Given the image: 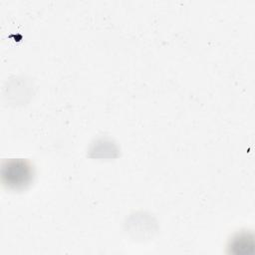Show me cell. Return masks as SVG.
<instances>
[{"label": "cell", "mask_w": 255, "mask_h": 255, "mask_svg": "<svg viewBox=\"0 0 255 255\" xmlns=\"http://www.w3.org/2000/svg\"><path fill=\"white\" fill-rule=\"evenodd\" d=\"M33 178L34 168L28 160L12 158L2 162L1 180L5 187L12 190H23L32 183Z\"/></svg>", "instance_id": "1"}]
</instances>
